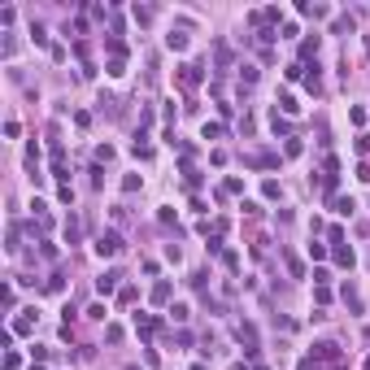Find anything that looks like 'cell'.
I'll return each mask as SVG.
<instances>
[{
	"label": "cell",
	"mask_w": 370,
	"mask_h": 370,
	"mask_svg": "<svg viewBox=\"0 0 370 370\" xmlns=\"http://www.w3.org/2000/svg\"><path fill=\"white\" fill-rule=\"evenodd\" d=\"M179 83H183V87H196V83H200V65H192V61L179 65Z\"/></svg>",
	"instance_id": "2"
},
{
	"label": "cell",
	"mask_w": 370,
	"mask_h": 370,
	"mask_svg": "<svg viewBox=\"0 0 370 370\" xmlns=\"http://www.w3.org/2000/svg\"><path fill=\"white\" fill-rule=\"evenodd\" d=\"M118 279H122V274H118V270H109V274H100V279H96V287H100V296H109V292H113V287H118Z\"/></svg>",
	"instance_id": "3"
},
{
	"label": "cell",
	"mask_w": 370,
	"mask_h": 370,
	"mask_svg": "<svg viewBox=\"0 0 370 370\" xmlns=\"http://www.w3.org/2000/svg\"><path fill=\"white\" fill-rule=\"evenodd\" d=\"M166 44H170V48H179V53H183V48H187V35H183V31H170V35H166Z\"/></svg>",
	"instance_id": "5"
},
{
	"label": "cell",
	"mask_w": 370,
	"mask_h": 370,
	"mask_svg": "<svg viewBox=\"0 0 370 370\" xmlns=\"http://www.w3.org/2000/svg\"><path fill=\"white\" fill-rule=\"evenodd\" d=\"M152 301H157V305L170 301V283H157V287H152Z\"/></svg>",
	"instance_id": "7"
},
{
	"label": "cell",
	"mask_w": 370,
	"mask_h": 370,
	"mask_svg": "<svg viewBox=\"0 0 370 370\" xmlns=\"http://www.w3.org/2000/svg\"><path fill=\"white\" fill-rule=\"evenodd\" d=\"M314 357L318 361H340V353H336V344H314Z\"/></svg>",
	"instance_id": "4"
},
{
	"label": "cell",
	"mask_w": 370,
	"mask_h": 370,
	"mask_svg": "<svg viewBox=\"0 0 370 370\" xmlns=\"http://www.w3.org/2000/svg\"><path fill=\"white\" fill-rule=\"evenodd\" d=\"M353 209H357V205H353V196H336V214H353Z\"/></svg>",
	"instance_id": "6"
},
{
	"label": "cell",
	"mask_w": 370,
	"mask_h": 370,
	"mask_svg": "<svg viewBox=\"0 0 370 370\" xmlns=\"http://www.w3.org/2000/svg\"><path fill=\"white\" fill-rule=\"evenodd\" d=\"M336 261H340V266H353V249H344V244H340V249H336Z\"/></svg>",
	"instance_id": "8"
},
{
	"label": "cell",
	"mask_w": 370,
	"mask_h": 370,
	"mask_svg": "<svg viewBox=\"0 0 370 370\" xmlns=\"http://www.w3.org/2000/svg\"><path fill=\"white\" fill-rule=\"evenodd\" d=\"M357 152H370V135H361V140H357Z\"/></svg>",
	"instance_id": "9"
},
{
	"label": "cell",
	"mask_w": 370,
	"mask_h": 370,
	"mask_svg": "<svg viewBox=\"0 0 370 370\" xmlns=\"http://www.w3.org/2000/svg\"><path fill=\"white\" fill-rule=\"evenodd\" d=\"M118 249H122L118 231H100V235H96V253H100V257H113Z\"/></svg>",
	"instance_id": "1"
}]
</instances>
